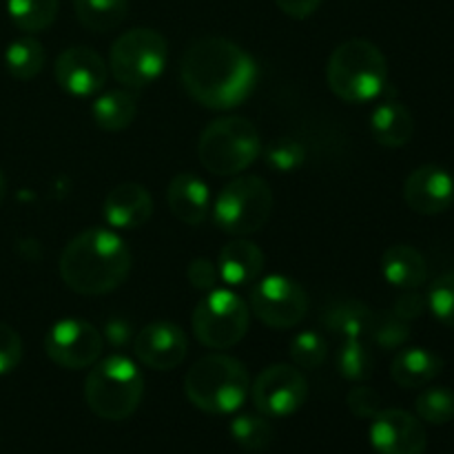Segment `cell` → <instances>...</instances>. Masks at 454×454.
Segmentation results:
<instances>
[{
	"label": "cell",
	"mask_w": 454,
	"mask_h": 454,
	"mask_svg": "<svg viewBox=\"0 0 454 454\" xmlns=\"http://www.w3.org/2000/svg\"><path fill=\"white\" fill-rule=\"evenodd\" d=\"M291 359L297 368H304V371L322 368L328 359L326 337L315 331H304L295 335L291 341Z\"/></svg>",
	"instance_id": "4dcf8cb0"
},
{
	"label": "cell",
	"mask_w": 454,
	"mask_h": 454,
	"mask_svg": "<svg viewBox=\"0 0 454 454\" xmlns=\"http://www.w3.org/2000/svg\"><path fill=\"white\" fill-rule=\"evenodd\" d=\"M368 335L372 337L380 348L384 350H399L403 348L408 340H411V324L403 322L402 317L390 310V313L384 315H372V324Z\"/></svg>",
	"instance_id": "1f68e13d"
},
{
	"label": "cell",
	"mask_w": 454,
	"mask_h": 454,
	"mask_svg": "<svg viewBox=\"0 0 454 454\" xmlns=\"http://www.w3.org/2000/svg\"><path fill=\"white\" fill-rule=\"evenodd\" d=\"M381 273L395 288L417 291L428 279V264L426 257L411 244H393L381 257Z\"/></svg>",
	"instance_id": "7402d4cb"
},
{
	"label": "cell",
	"mask_w": 454,
	"mask_h": 454,
	"mask_svg": "<svg viewBox=\"0 0 454 454\" xmlns=\"http://www.w3.org/2000/svg\"><path fill=\"white\" fill-rule=\"evenodd\" d=\"M326 82L340 100L350 105L372 102L388 84V60L371 40H346L328 58Z\"/></svg>",
	"instance_id": "277c9868"
},
{
	"label": "cell",
	"mask_w": 454,
	"mask_h": 454,
	"mask_svg": "<svg viewBox=\"0 0 454 454\" xmlns=\"http://www.w3.org/2000/svg\"><path fill=\"white\" fill-rule=\"evenodd\" d=\"M264 158H266V164H269L270 168H275V171L291 173L304 164L306 149L301 146V142L284 137V140L273 142V145L269 146Z\"/></svg>",
	"instance_id": "836d02e7"
},
{
	"label": "cell",
	"mask_w": 454,
	"mask_h": 454,
	"mask_svg": "<svg viewBox=\"0 0 454 454\" xmlns=\"http://www.w3.org/2000/svg\"><path fill=\"white\" fill-rule=\"evenodd\" d=\"M93 122L102 129V131H124L131 127L133 120L137 115V98L127 89H114L102 96L96 98L91 106Z\"/></svg>",
	"instance_id": "cb8c5ba5"
},
{
	"label": "cell",
	"mask_w": 454,
	"mask_h": 454,
	"mask_svg": "<svg viewBox=\"0 0 454 454\" xmlns=\"http://www.w3.org/2000/svg\"><path fill=\"white\" fill-rule=\"evenodd\" d=\"M105 337L93 324L84 319H60L44 337V353L56 366L67 371L91 368L102 357Z\"/></svg>",
	"instance_id": "7c38bea8"
},
{
	"label": "cell",
	"mask_w": 454,
	"mask_h": 454,
	"mask_svg": "<svg viewBox=\"0 0 454 454\" xmlns=\"http://www.w3.org/2000/svg\"><path fill=\"white\" fill-rule=\"evenodd\" d=\"M257 62L233 40L220 35L198 38L180 60V80L186 93L213 111L235 109L255 91Z\"/></svg>",
	"instance_id": "6da1fadb"
},
{
	"label": "cell",
	"mask_w": 454,
	"mask_h": 454,
	"mask_svg": "<svg viewBox=\"0 0 454 454\" xmlns=\"http://www.w3.org/2000/svg\"><path fill=\"white\" fill-rule=\"evenodd\" d=\"M443 371V359L421 346L402 348L390 364V377L402 388H421L437 380Z\"/></svg>",
	"instance_id": "44dd1931"
},
{
	"label": "cell",
	"mask_w": 454,
	"mask_h": 454,
	"mask_svg": "<svg viewBox=\"0 0 454 454\" xmlns=\"http://www.w3.org/2000/svg\"><path fill=\"white\" fill-rule=\"evenodd\" d=\"M60 0H7V12L13 25L27 34H38L56 22Z\"/></svg>",
	"instance_id": "4316f807"
},
{
	"label": "cell",
	"mask_w": 454,
	"mask_h": 454,
	"mask_svg": "<svg viewBox=\"0 0 454 454\" xmlns=\"http://www.w3.org/2000/svg\"><path fill=\"white\" fill-rule=\"evenodd\" d=\"M260 153V131L251 120L239 115L213 120L198 142V158L202 167L222 177H233L247 171Z\"/></svg>",
	"instance_id": "8992f818"
},
{
	"label": "cell",
	"mask_w": 454,
	"mask_h": 454,
	"mask_svg": "<svg viewBox=\"0 0 454 454\" xmlns=\"http://www.w3.org/2000/svg\"><path fill=\"white\" fill-rule=\"evenodd\" d=\"M348 411L359 419H372L381 411V397L371 386H355L346 397Z\"/></svg>",
	"instance_id": "d590c367"
},
{
	"label": "cell",
	"mask_w": 454,
	"mask_h": 454,
	"mask_svg": "<svg viewBox=\"0 0 454 454\" xmlns=\"http://www.w3.org/2000/svg\"><path fill=\"white\" fill-rule=\"evenodd\" d=\"M4 195H7V180H4L3 171H0V204L4 202Z\"/></svg>",
	"instance_id": "ab89813d"
},
{
	"label": "cell",
	"mask_w": 454,
	"mask_h": 454,
	"mask_svg": "<svg viewBox=\"0 0 454 454\" xmlns=\"http://www.w3.org/2000/svg\"><path fill=\"white\" fill-rule=\"evenodd\" d=\"M186 275H189L191 286L198 288V291H213L220 279V270H217L215 262L207 260V257H198L189 264L186 269Z\"/></svg>",
	"instance_id": "8d00e7d4"
},
{
	"label": "cell",
	"mask_w": 454,
	"mask_h": 454,
	"mask_svg": "<svg viewBox=\"0 0 454 454\" xmlns=\"http://www.w3.org/2000/svg\"><path fill=\"white\" fill-rule=\"evenodd\" d=\"M102 215L111 229H142L153 215V198L142 184L124 182L106 193L105 202H102Z\"/></svg>",
	"instance_id": "e0dca14e"
},
{
	"label": "cell",
	"mask_w": 454,
	"mask_h": 454,
	"mask_svg": "<svg viewBox=\"0 0 454 454\" xmlns=\"http://www.w3.org/2000/svg\"><path fill=\"white\" fill-rule=\"evenodd\" d=\"M105 58L91 47H69L56 58L53 74L62 91L71 96L87 98L96 96L106 84Z\"/></svg>",
	"instance_id": "9a60e30c"
},
{
	"label": "cell",
	"mask_w": 454,
	"mask_h": 454,
	"mask_svg": "<svg viewBox=\"0 0 454 454\" xmlns=\"http://www.w3.org/2000/svg\"><path fill=\"white\" fill-rule=\"evenodd\" d=\"M248 309L270 328H295L309 313V295L304 286L286 275H269L253 286Z\"/></svg>",
	"instance_id": "30bf717a"
},
{
	"label": "cell",
	"mask_w": 454,
	"mask_h": 454,
	"mask_svg": "<svg viewBox=\"0 0 454 454\" xmlns=\"http://www.w3.org/2000/svg\"><path fill=\"white\" fill-rule=\"evenodd\" d=\"M167 204L182 224L200 226L211 213V191L195 173H177L168 182Z\"/></svg>",
	"instance_id": "ac0fdd59"
},
{
	"label": "cell",
	"mask_w": 454,
	"mask_h": 454,
	"mask_svg": "<svg viewBox=\"0 0 454 454\" xmlns=\"http://www.w3.org/2000/svg\"><path fill=\"white\" fill-rule=\"evenodd\" d=\"M47 53L43 43H38L31 35L13 40L4 51V67L16 80H31L44 69Z\"/></svg>",
	"instance_id": "484cf974"
},
{
	"label": "cell",
	"mask_w": 454,
	"mask_h": 454,
	"mask_svg": "<svg viewBox=\"0 0 454 454\" xmlns=\"http://www.w3.org/2000/svg\"><path fill=\"white\" fill-rule=\"evenodd\" d=\"M167 60V38L149 27L124 31L109 51L111 74L129 89H145L155 82L162 75Z\"/></svg>",
	"instance_id": "ba28073f"
},
{
	"label": "cell",
	"mask_w": 454,
	"mask_h": 454,
	"mask_svg": "<svg viewBox=\"0 0 454 454\" xmlns=\"http://www.w3.org/2000/svg\"><path fill=\"white\" fill-rule=\"evenodd\" d=\"M74 12L87 29L106 34L127 18L129 0H74Z\"/></svg>",
	"instance_id": "d4e9b609"
},
{
	"label": "cell",
	"mask_w": 454,
	"mask_h": 454,
	"mask_svg": "<svg viewBox=\"0 0 454 454\" xmlns=\"http://www.w3.org/2000/svg\"><path fill=\"white\" fill-rule=\"evenodd\" d=\"M368 437L377 454H424L428 446V434L419 417L399 408L377 412Z\"/></svg>",
	"instance_id": "4fadbf2b"
},
{
	"label": "cell",
	"mask_w": 454,
	"mask_h": 454,
	"mask_svg": "<svg viewBox=\"0 0 454 454\" xmlns=\"http://www.w3.org/2000/svg\"><path fill=\"white\" fill-rule=\"evenodd\" d=\"M372 310L355 297H341L322 310V324L341 340H364L371 331Z\"/></svg>",
	"instance_id": "603a6c76"
},
{
	"label": "cell",
	"mask_w": 454,
	"mask_h": 454,
	"mask_svg": "<svg viewBox=\"0 0 454 454\" xmlns=\"http://www.w3.org/2000/svg\"><path fill=\"white\" fill-rule=\"evenodd\" d=\"M426 304H428L430 313L434 315L437 322L454 328V270L434 279L428 295H426Z\"/></svg>",
	"instance_id": "d6a6232c"
},
{
	"label": "cell",
	"mask_w": 454,
	"mask_h": 454,
	"mask_svg": "<svg viewBox=\"0 0 454 454\" xmlns=\"http://www.w3.org/2000/svg\"><path fill=\"white\" fill-rule=\"evenodd\" d=\"M337 371L344 380L362 384L375 371V355L364 340H344L337 353Z\"/></svg>",
	"instance_id": "83f0119b"
},
{
	"label": "cell",
	"mask_w": 454,
	"mask_h": 454,
	"mask_svg": "<svg viewBox=\"0 0 454 454\" xmlns=\"http://www.w3.org/2000/svg\"><path fill=\"white\" fill-rule=\"evenodd\" d=\"M403 200L419 215H439L454 204V177L437 164L417 167L403 182Z\"/></svg>",
	"instance_id": "2e32d148"
},
{
	"label": "cell",
	"mask_w": 454,
	"mask_h": 454,
	"mask_svg": "<svg viewBox=\"0 0 454 454\" xmlns=\"http://www.w3.org/2000/svg\"><path fill=\"white\" fill-rule=\"evenodd\" d=\"M248 319H251V309L238 293L213 288L193 309L191 326L200 344L211 350H226L244 340Z\"/></svg>",
	"instance_id": "9c48e42d"
},
{
	"label": "cell",
	"mask_w": 454,
	"mask_h": 454,
	"mask_svg": "<svg viewBox=\"0 0 454 454\" xmlns=\"http://www.w3.org/2000/svg\"><path fill=\"white\" fill-rule=\"evenodd\" d=\"M186 399L208 415H233L251 393V377L239 359L226 353H208L184 377Z\"/></svg>",
	"instance_id": "3957f363"
},
{
	"label": "cell",
	"mask_w": 454,
	"mask_h": 454,
	"mask_svg": "<svg viewBox=\"0 0 454 454\" xmlns=\"http://www.w3.org/2000/svg\"><path fill=\"white\" fill-rule=\"evenodd\" d=\"M415 412L421 421H426V424H450L454 419V393L448 388H442V386L426 388L424 393L417 397Z\"/></svg>",
	"instance_id": "f546056e"
},
{
	"label": "cell",
	"mask_w": 454,
	"mask_h": 454,
	"mask_svg": "<svg viewBox=\"0 0 454 454\" xmlns=\"http://www.w3.org/2000/svg\"><path fill=\"white\" fill-rule=\"evenodd\" d=\"M275 4H278L288 18L304 20V18L313 16V13L317 12L322 0H275Z\"/></svg>",
	"instance_id": "f35d334b"
},
{
	"label": "cell",
	"mask_w": 454,
	"mask_h": 454,
	"mask_svg": "<svg viewBox=\"0 0 454 454\" xmlns=\"http://www.w3.org/2000/svg\"><path fill=\"white\" fill-rule=\"evenodd\" d=\"M251 397L257 412L269 419H282L300 411L309 399V381L297 366L273 364L264 368L251 384Z\"/></svg>",
	"instance_id": "8fae6325"
},
{
	"label": "cell",
	"mask_w": 454,
	"mask_h": 454,
	"mask_svg": "<svg viewBox=\"0 0 454 454\" xmlns=\"http://www.w3.org/2000/svg\"><path fill=\"white\" fill-rule=\"evenodd\" d=\"M426 309H428V304H426V297H421L417 291H406L397 301H395L393 313L397 315V317H402L403 322L411 324V322H415V319H419L421 315H424Z\"/></svg>",
	"instance_id": "74e56055"
},
{
	"label": "cell",
	"mask_w": 454,
	"mask_h": 454,
	"mask_svg": "<svg viewBox=\"0 0 454 454\" xmlns=\"http://www.w3.org/2000/svg\"><path fill=\"white\" fill-rule=\"evenodd\" d=\"M371 133L377 145L386 149H402L415 136V118L399 100H384L371 115Z\"/></svg>",
	"instance_id": "ffe728a7"
},
{
	"label": "cell",
	"mask_w": 454,
	"mask_h": 454,
	"mask_svg": "<svg viewBox=\"0 0 454 454\" xmlns=\"http://www.w3.org/2000/svg\"><path fill=\"white\" fill-rule=\"evenodd\" d=\"M145 395V380L136 364L124 355L98 359L84 381L89 411L105 421H124L137 411Z\"/></svg>",
	"instance_id": "5b68a950"
},
{
	"label": "cell",
	"mask_w": 454,
	"mask_h": 454,
	"mask_svg": "<svg viewBox=\"0 0 454 454\" xmlns=\"http://www.w3.org/2000/svg\"><path fill=\"white\" fill-rule=\"evenodd\" d=\"M131 251L115 231L87 229L75 235L60 255V278L67 288L84 297L114 293L131 273Z\"/></svg>",
	"instance_id": "7a4b0ae2"
},
{
	"label": "cell",
	"mask_w": 454,
	"mask_h": 454,
	"mask_svg": "<svg viewBox=\"0 0 454 454\" xmlns=\"http://www.w3.org/2000/svg\"><path fill=\"white\" fill-rule=\"evenodd\" d=\"M231 437L244 450L260 452L273 443L275 430L269 417L264 415H239L231 421Z\"/></svg>",
	"instance_id": "f1b7e54d"
},
{
	"label": "cell",
	"mask_w": 454,
	"mask_h": 454,
	"mask_svg": "<svg viewBox=\"0 0 454 454\" xmlns=\"http://www.w3.org/2000/svg\"><path fill=\"white\" fill-rule=\"evenodd\" d=\"M133 353L142 366L167 372L182 366L189 353V337L177 324H146L133 340Z\"/></svg>",
	"instance_id": "5bb4252c"
},
{
	"label": "cell",
	"mask_w": 454,
	"mask_h": 454,
	"mask_svg": "<svg viewBox=\"0 0 454 454\" xmlns=\"http://www.w3.org/2000/svg\"><path fill=\"white\" fill-rule=\"evenodd\" d=\"M217 270H220V279H224L229 286H248L260 279L264 270V251L251 239H233L220 251Z\"/></svg>",
	"instance_id": "d6986e66"
},
{
	"label": "cell",
	"mask_w": 454,
	"mask_h": 454,
	"mask_svg": "<svg viewBox=\"0 0 454 454\" xmlns=\"http://www.w3.org/2000/svg\"><path fill=\"white\" fill-rule=\"evenodd\" d=\"M22 362V340L9 324L0 322V377L16 371Z\"/></svg>",
	"instance_id": "e575fe53"
},
{
	"label": "cell",
	"mask_w": 454,
	"mask_h": 454,
	"mask_svg": "<svg viewBox=\"0 0 454 454\" xmlns=\"http://www.w3.org/2000/svg\"><path fill=\"white\" fill-rule=\"evenodd\" d=\"M213 222L233 238H247L266 226L273 213V191L260 176H239L220 191Z\"/></svg>",
	"instance_id": "52a82bcc"
}]
</instances>
